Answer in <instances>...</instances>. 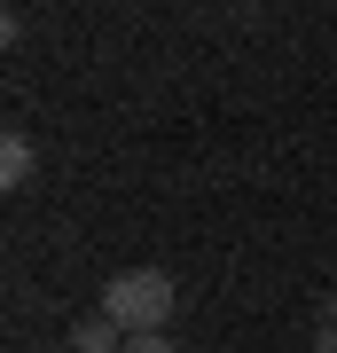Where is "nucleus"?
<instances>
[{"label":"nucleus","mask_w":337,"mask_h":353,"mask_svg":"<svg viewBox=\"0 0 337 353\" xmlns=\"http://www.w3.org/2000/svg\"><path fill=\"white\" fill-rule=\"evenodd\" d=\"M71 353H125V330L110 314H87V322L71 330Z\"/></svg>","instance_id":"3"},{"label":"nucleus","mask_w":337,"mask_h":353,"mask_svg":"<svg viewBox=\"0 0 337 353\" xmlns=\"http://www.w3.org/2000/svg\"><path fill=\"white\" fill-rule=\"evenodd\" d=\"M314 353H337V322H322V338H314Z\"/></svg>","instance_id":"5"},{"label":"nucleus","mask_w":337,"mask_h":353,"mask_svg":"<svg viewBox=\"0 0 337 353\" xmlns=\"http://www.w3.org/2000/svg\"><path fill=\"white\" fill-rule=\"evenodd\" d=\"M173 306H181V290H173L165 267H125V275H110V290H102V314H110L125 338L173 330Z\"/></svg>","instance_id":"1"},{"label":"nucleus","mask_w":337,"mask_h":353,"mask_svg":"<svg viewBox=\"0 0 337 353\" xmlns=\"http://www.w3.org/2000/svg\"><path fill=\"white\" fill-rule=\"evenodd\" d=\"M125 353H173V338H165V330H150V338H125Z\"/></svg>","instance_id":"4"},{"label":"nucleus","mask_w":337,"mask_h":353,"mask_svg":"<svg viewBox=\"0 0 337 353\" xmlns=\"http://www.w3.org/2000/svg\"><path fill=\"white\" fill-rule=\"evenodd\" d=\"M32 173H39V150H32V134H8V141H0V189H24Z\"/></svg>","instance_id":"2"}]
</instances>
